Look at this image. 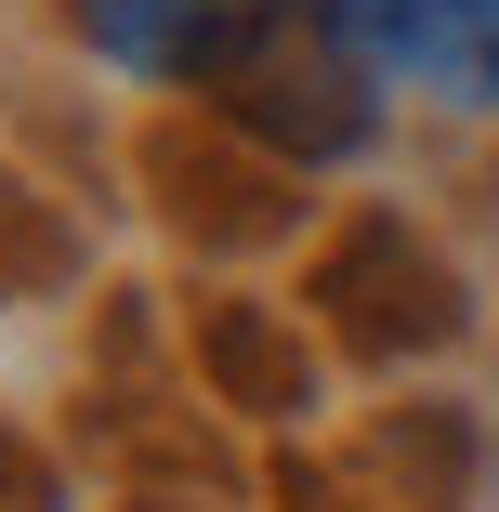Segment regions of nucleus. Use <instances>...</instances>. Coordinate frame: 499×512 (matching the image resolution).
Returning a JSON list of instances; mask_svg holds the SVG:
<instances>
[{"instance_id": "nucleus-5", "label": "nucleus", "mask_w": 499, "mask_h": 512, "mask_svg": "<svg viewBox=\"0 0 499 512\" xmlns=\"http://www.w3.org/2000/svg\"><path fill=\"white\" fill-rule=\"evenodd\" d=\"M197 368H211V394L250 407V421H303V407H316L303 329L263 316V302H197Z\"/></svg>"}, {"instance_id": "nucleus-4", "label": "nucleus", "mask_w": 499, "mask_h": 512, "mask_svg": "<svg viewBox=\"0 0 499 512\" xmlns=\"http://www.w3.org/2000/svg\"><path fill=\"white\" fill-rule=\"evenodd\" d=\"M66 14H79V40L106 53L119 79H197V92H211L289 0H66Z\"/></svg>"}, {"instance_id": "nucleus-7", "label": "nucleus", "mask_w": 499, "mask_h": 512, "mask_svg": "<svg viewBox=\"0 0 499 512\" xmlns=\"http://www.w3.org/2000/svg\"><path fill=\"white\" fill-rule=\"evenodd\" d=\"M0 512H53V460L0 434Z\"/></svg>"}, {"instance_id": "nucleus-3", "label": "nucleus", "mask_w": 499, "mask_h": 512, "mask_svg": "<svg viewBox=\"0 0 499 512\" xmlns=\"http://www.w3.org/2000/svg\"><path fill=\"white\" fill-rule=\"evenodd\" d=\"M329 27L381 92L499 106V0H329Z\"/></svg>"}, {"instance_id": "nucleus-1", "label": "nucleus", "mask_w": 499, "mask_h": 512, "mask_svg": "<svg viewBox=\"0 0 499 512\" xmlns=\"http://www.w3.org/2000/svg\"><path fill=\"white\" fill-rule=\"evenodd\" d=\"M211 106H224V132H250L263 158L329 171V158H355V145L381 132V79L342 53L329 14H276V27L211 79Z\"/></svg>"}, {"instance_id": "nucleus-2", "label": "nucleus", "mask_w": 499, "mask_h": 512, "mask_svg": "<svg viewBox=\"0 0 499 512\" xmlns=\"http://www.w3.org/2000/svg\"><path fill=\"white\" fill-rule=\"evenodd\" d=\"M316 316H329V342L342 355H368V368H408V355H447L460 342V276H447V250L434 237H408L394 211H355L329 250H316Z\"/></svg>"}, {"instance_id": "nucleus-9", "label": "nucleus", "mask_w": 499, "mask_h": 512, "mask_svg": "<svg viewBox=\"0 0 499 512\" xmlns=\"http://www.w3.org/2000/svg\"><path fill=\"white\" fill-rule=\"evenodd\" d=\"M289 14H329V0H289Z\"/></svg>"}, {"instance_id": "nucleus-8", "label": "nucleus", "mask_w": 499, "mask_h": 512, "mask_svg": "<svg viewBox=\"0 0 499 512\" xmlns=\"http://www.w3.org/2000/svg\"><path fill=\"white\" fill-rule=\"evenodd\" d=\"M486 460H499V434H486ZM486 512H499V486H486Z\"/></svg>"}, {"instance_id": "nucleus-6", "label": "nucleus", "mask_w": 499, "mask_h": 512, "mask_svg": "<svg viewBox=\"0 0 499 512\" xmlns=\"http://www.w3.org/2000/svg\"><path fill=\"white\" fill-rule=\"evenodd\" d=\"M145 171L171 184V224L184 237H276L289 211V158H197V132H158L145 145Z\"/></svg>"}]
</instances>
